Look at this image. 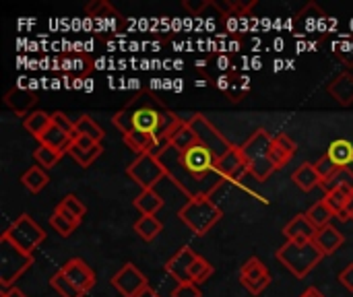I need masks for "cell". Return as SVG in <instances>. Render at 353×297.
I'll use <instances>...</instances> for the list:
<instances>
[{
	"mask_svg": "<svg viewBox=\"0 0 353 297\" xmlns=\"http://www.w3.org/2000/svg\"><path fill=\"white\" fill-rule=\"evenodd\" d=\"M159 161L165 170V178L174 182L188 201L196 196L211 198L215 188L225 182L217 174V157L201 143L182 153L170 145Z\"/></svg>",
	"mask_w": 353,
	"mask_h": 297,
	"instance_id": "obj_1",
	"label": "cell"
},
{
	"mask_svg": "<svg viewBox=\"0 0 353 297\" xmlns=\"http://www.w3.org/2000/svg\"><path fill=\"white\" fill-rule=\"evenodd\" d=\"M132 114V126L134 130H141L145 134H149L153 141H170L172 132L176 130V126L182 122V118L168 110L165 105H161L159 101H147L143 105H137V99H132L126 105Z\"/></svg>",
	"mask_w": 353,
	"mask_h": 297,
	"instance_id": "obj_2",
	"label": "cell"
},
{
	"mask_svg": "<svg viewBox=\"0 0 353 297\" xmlns=\"http://www.w3.org/2000/svg\"><path fill=\"white\" fill-rule=\"evenodd\" d=\"M223 217V211L209 198V196H196L186 201V205L178 211V219L194 234V236H207Z\"/></svg>",
	"mask_w": 353,
	"mask_h": 297,
	"instance_id": "obj_3",
	"label": "cell"
},
{
	"mask_svg": "<svg viewBox=\"0 0 353 297\" xmlns=\"http://www.w3.org/2000/svg\"><path fill=\"white\" fill-rule=\"evenodd\" d=\"M242 155L248 163V172L254 176V180L265 182L275 172V165L271 161V149H273V134L265 128L256 130L242 147Z\"/></svg>",
	"mask_w": 353,
	"mask_h": 297,
	"instance_id": "obj_4",
	"label": "cell"
},
{
	"mask_svg": "<svg viewBox=\"0 0 353 297\" xmlns=\"http://www.w3.org/2000/svg\"><path fill=\"white\" fill-rule=\"evenodd\" d=\"M277 260L288 269L292 271L298 279H304L323 258L325 254L319 250V246L314 242H304V244H298V242H285L277 252H275Z\"/></svg>",
	"mask_w": 353,
	"mask_h": 297,
	"instance_id": "obj_5",
	"label": "cell"
},
{
	"mask_svg": "<svg viewBox=\"0 0 353 297\" xmlns=\"http://www.w3.org/2000/svg\"><path fill=\"white\" fill-rule=\"evenodd\" d=\"M33 265V254L19 250L6 238L0 236V287H14V281Z\"/></svg>",
	"mask_w": 353,
	"mask_h": 297,
	"instance_id": "obj_6",
	"label": "cell"
},
{
	"mask_svg": "<svg viewBox=\"0 0 353 297\" xmlns=\"http://www.w3.org/2000/svg\"><path fill=\"white\" fill-rule=\"evenodd\" d=\"M2 238H6L19 250L27 252V254H33V250L46 240V232L27 213H23L10 223V227L6 232H2Z\"/></svg>",
	"mask_w": 353,
	"mask_h": 297,
	"instance_id": "obj_7",
	"label": "cell"
},
{
	"mask_svg": "<svg viewBox=\"0 0 353 297\" xmlns=\"http://www.w3.org/2000/svg\"><path fill=\"white\" fill-rule=\"evenodd\" d=\"M126 176L137 182L143 190H151L157 186V182H161L165 178V170L161 165V161L149 153L139 155L128 167H126Z\"/></svg>",
	"mask_w": 353,
	"mask_h": 297,
	"instance_id": "obj_8",
	"label": "cell"
},
{
	"mask_svg": "<svg viewBox=\"0 0 353 297\" xmlns=\"http://www.w3.org/2000/svg\"><path fill=\"white\" fill-rule=\"evenodd\" d=\"M188 124H190V128L194 130V134H196V141L203 145V147H207L217 159L219 157H223L234 145L203 116V114H194V116H190L188 118Z\"/></svg>",
	"mask_w": 353,
	"mask_h": 297,
	"instance_id": "obj_9",
	"label": "cell"
},
{
	"mask_svg": "<svg viewBox=\"0 0 353 297\" xmlns=\"http://www.w3.org/2000/svg\"><path fill=\"white\" fill-rule=\"evenodd\" d=\"M271 273H269V269L263 265V260L261 258H256V256H250L244 265H242V269H240V283H242V287L244 289H248V294H252V296H261L269 285H271Z\"/></svg>",
	"mask_w": 353,
	"mask_h": 297,
	"instance_id": "obj_10",
	"label": "cell"
},
{
	"mask_svg": "<svg viewBox=\"0 0 353 297\" xmlns=\"http://www.w3.org/2000/svg\"><path fill=\"white\" fill-rule=\"evenodd\" d=\"M149 283L145 279V275L132 265L126 263L114 277H112V287L122 297H134L141 289H145Z\"/></svg>",
	"mask_w": 353,
	"mask_h": 297,
	"instance_id": "obj_11",
	"label": "cell"
},
{
	"mask_svg": "<svg viewBox=\"0 0 353 297\" xmlns=\"http://www.w3.org/2000/svg\"><path fill=\"white\" fill-rule=\"evenodd\" d=\"M60 273L85 296L95 287V273L91 271V267L83 258H68L60 267Z\"/></svg>",
	"mask_w": 353,
	"mask_h": 297,
	"instance_id": "obj_12",
	"label": "cell"
},
{
	"mask_svg": "<svg viewBox=\"0 0 353 297\" xmlns=\"http://www.w3.org/2000/svg\"><path fill=\"white\" fill-rule=\"evenodd\" d=\"M217 174L223 180H232V182H240L248 174V163H246L240 147L234 145L223 157L217 159Z\"/></svg>",
	"mask_w": 353,
	"mask_h": 297,
	"instance_id": "obj_13",
	"label": "cell"
},
{
	"mask_svg": "<svg viewBox=\"0 0 353 297\" xmlns=\"http://www.w3.org/2000/svg\"><path fill=\"white\" fill-rule=\"evenodd\" d=\"M196 258H199V254L192 248L184 246L165 263V273L178 283H188L190 281V267L194 265Z\"/></svg>",
	"mask_w": 353,
	"mask_h": 297,
	"instance_id": "obj_14",
	"label": "cell"
},
{
	"mask_svg": "<svg viewBox=\"0 0 353 297\" xmlns=\"http://www.w3.org/2000/svg\"><path fill=\"white\" fill-rule=\"evenodd\" d=\"M39 101V93L33 89H25V87H12L6 91L4 95V103L17 114V116H29L31 112H35V103Z\"/></svg>",
	"mask_w": 353,
	"mask_h": 297,
	"instance_id": "obj_15",
	"label": "cell"
},
{
	"mask_svg": "<svg viewBox=\"0 0 353 297\" xmlns=\"http://www.w3.org/2000/svg\"><path fill=\"white\" fill-rule=\"evenodd\" d=\"M101 153H103L101 143H95V141L87 139V136H79V139L70 145V149H68V155H70L81 167H89Z\"/></svg>",
	"mask_w": 353,
	"mask_h": 297,
	"instance_id": "obj_16",
	"label": "cell"
},
{
	"mask_svg": "<svg viewBox=\"0 0 353 297\" xmlns=\"http://www.w3.org/2000/svg\"><path fill=\"white\" fill-rule=\"evenodd\" d=\"M316 227L312 225V221L308 219V215H298L294 217L285 227H283V234L288 238V242H298V244H304V242H314L316 238Z\"/></svg>",
	"mask_w": 353,
	"mask_h": 297,
	"instance_id": "obj_17",
	"label": "cell"
},
{
	"mask_svg": "<svg viewBox=\"0 0 353 297\" xmlns=\"http://www.w3.org/2000/svg\"><path fill=\"white\" fill-rule=\"evenodd\" d=\"M329 95L341 105L350 107L353 105V74L352 72H339L329 85H327Z\"/></svg>",
	"mask_w": 353,
	"mask_h": 297,
	"instance_id": "obj_18",
	"label": "cell"
},
{
	"mask_svg": "<svg viewBox=\"0 0 353 297\" xmlns=\"http://www.w3.org/2000/svg\"><path fill=\"white\" fill-rule=\"evenodd\" d=\"M37 143L43 145V147H50V149H54V151H58V153H62V155H66L68 149H70V145L74 143V139L52 122V126L37 139Z\"/></svg>",
	"mask_w": 353,
	"mask_h": 297,
	"instance_id": "obj_19",
	"label": "cell"
},
{
	"mask_svg": "<svg viewBox=\"0 0 353 297\" xmlns=\"http://www.w3.org/2000/svg\"><path fill=\"white\" fill-rule=\"evenodd\" d=\"M343 242H345L343 234H341L337 227H333V225L321 227V229L316 232V238H314V244L319 246V250H321L325 256L335 254V252L343 246Z\"/></svg>",
	"mask_w": 353,
	"mask_h": 297,
	"instance_id": "obj_20",
	"label": "cell"
},
{
	"mask_svg": "<svg viewBox=\"0 0 353 297\" xmlns=\"http://www.w3.org/2000/svg\"><path fill=\"white\" fill-rule=\"evenodd\" d=\"M292 180H294V184L300 188V190H304V192H310V190H314L316 186H321V176H319V172H316V167H314V163H302L294 174H292Z\"/></svg>",
	"mask_w": 353,
	"mask_h": 297,
	"instance_id": "obj_21",
	"label": "cell"
},
{
	"mask_svg": "<svg viewBox=\"0 0 353 297\" xmlns=\"http://www.w3.org/2000/svg\"><path fill=\"white\" fill-rule=\"evenodd\" d=\"M54 211H58V213H62L66 219H70L72 223H81L83 221V217L87 215V207L79 201V196H74V194H66L58 205H56V209Z\"/></svg>",
	"mask_w": 353,
	"mask_h": 297,
	"instance_id": "obj_22",
	"label": "cell"
},
{
	"mask_svg": "<svg viewBox=\"0 0 353 297\" xmlns=\"http://www.w3.org/2000/svg\"><path fill=\"white\" fill-rule=\"evenodd\" d=\"M327 155L337 167H350L353 163V145L347 139H337L329 145Z\"/></svg>",
	"mask_w": 353,
	"mask_h": 297,
	"instance_id": "obj_23",
	"label": "cell"
},
{
	"mask_svg": "<svg viewBox=\"0 0 353 297\" xmlns=\"http://www.w3.org/2000/svg\"><path fill=\"white\" fill-rule=\"evenodd\" d=\"M50 126H52V114L41 112V110H35V112H31L27 118H23V128H25L33 139H39Z\"/></svg>",
	"mask_w": 353,
	"mask_h": 297,
	"instance_id": "obj_24",
	"label": "cell"
},
{
	"mask_svg": "<svg viewBox=\"0 0 353 297\" xmlns=\"http://www.w3.org/2000/svg\"><path fill=\"white\" fill-rule=\"evenodd\" d=\"M196 143H199V141H196V134H194V130L190 128L188 120H182V122L176 126V130L172 132V136H170V145H172L174 149H178L180 153L186 151V149H190V147L196 145Z\"/></svg>",
	"mask_w": 353,
	"mask_h": 297,
	"instance_id": "obj_25",
	"label": "cell"
},
{
	"mask_svg": "<svg viewBox=\"0 0 353 297\" xmlns=\"http://www.w3.org/2000/svg\"><path fill=\"white\" fill-rule=\"evenodd\" d=\"M325 194L333 192V190H350L353 192V172L350 167H339L331 178L321 182Z\"/></svg>",
	"mask_w": 353,
	"mask_h": 297,
	"instance_id": "obj_26",
	"label": "cell"
},
{
	"mask_svg": "<svg viewBox=\"0 0 353 297\" xmlns=\"http://www.w3.org/2000/svg\"><path fill=\"white\" fill-rule=\"evenodd\" d=\"M48 182H50V176H48V172H46L43 167H39V165L29 167V170L21 176V184H23L31 194L41 192V190L48 186Z\"/></svg>",
	"mask_w": 353,
	"mask_h": 297,
	"instance_id": "obj_27",
	"label": "cell"
},
{
	"mask_svg": "<svg viewBox=\"0 0 353 297\" xmlns=\"http://www.w3.org/2000/svg\"><path fill=\"white\" fill-rule=\"evenodd\" d=\"M163 207V198L157 194L155 188L151 190H141V194L134 198V209L141 215H155Z\"/></svg>",
	"mask_w": 353,
	"mask_h": 297,
	"instance_id": "obj_28",
	"label": "cell"
},
{
	"mask_svg": "<svg viewBox=\"0 0 353 297\" xmlns=\"http://www.w3.org/2000/svg\"><path fill=\"white\" fill-rule=\"evenodd\" d=\"M74 128H77V139H79V136H87V139H91V141H95V143H101L103 136H105L103 128H101L93 118H89V116L77 118V120H74ZM77 139H74V141H77Z\"/></svg>",
	"mask_w": 353,
	"mask_h": 297,
	"instance_id": "obj_29",
	"label": "cell"
},
{
	"mask_svg": "<svg viewBox=\"0 0 353 297\" xmlns=\"http://www.w3.org/2000/svg\"><path fill=\"white\" fill-rule=\"evenodd\" d=\"M163 225L155 215H141V219L134 223V232L145 240V242H153L159 234H161Z\"/></svg>",
	"mask_w": 353,
	"mask_h": 297,
	"instance_id": "obj_30",
	"label": "cell"
},
{
	"mask_svg": "<svg viewBox=\"0 0 353 297\" xmlns=\"http://www.w3.org/2000/svg\"><path fill=\"white\" fill-rule=\"evenodd\" d=\"M124 143H126V147H128L130 151H134V153H137V157H139V155L151 153V149H153V143H155V141H153L149 134L141 132V130H132L130 134H126V136H124Z\"/></svg>",
	"mask_w": 353,
	"mask_h": 297,
	"instance_id": "obj_31",
	"label": "cell"
},
{
	"mask_svg": "<svg viewBox=\"0 0 353 297\" xmlns=\"http://www.w3.org/2000/svg\"><path fill=\"white\" fill-rule=\"evenodd\" d=\"M306 215H308V219L312 221V225H314L316 229L331 225V219L335 217V215H333V211L325 205V201L314 203V205L308 209V213H306Z\"/></svg>",
	"mask_w": 353,
	"mask_h": 297,
	"instance_id": "obj_32",
	"label": "cell"
},
{
	"mask_svg": "<svg viewBox=\"0 0 353 297\" xmlns=\"http://www.w3.org/2000/svg\"><path fill=\"white\" fill-rule=\"evenodd\" d=\"M350 190H333V192H329V194H325V205L333 211V215L335 217H341L343 215V211H345V205H347V198H350Z\"/></svg>",
	"mask_w": 353,
	"mask_h": 297,
	"instance_id": "obj_33",
	"label": "cell"
},
{
	"mask_svg": "<svg viewBox=\"0 0 353 297\" xmlns=\"http://www.w3.org/2000/svg\"><path fill=\"white\" fill-rule=\"evenodd\" d=\"M50 285L58 291V296L60 297H83L85 294L83 291H79L60 271H56L54 275H52V279H50Z\"/></svg>",
	"mask_w": 353,
	"mask_h": 297,
	"instance_id": "obj_34",
	"label": "cell"
},
{
	"mask_svg": "<svg viewBox=\"0 0 353 297\" xmlns=\"http://www.w3.org/2000/svg\"><path fill=\"white\" fill-rule=\"evenodd\" d=\"M33 159L37 161L39 167L43 170H52L60 159H62V153L50 149V147H43V145H37V149L33 151Z\"/></svg>",
	"mask_w": 353,
	"mask_h": 297,
	"instance_id": "obj_35",
	"label": "cell"
},
{
	"mask_svg": "<svg viewBox=\"0 0 353 297\" xmlns=\"http://www.w3.org/2000/svg\"><path fill=\"white\" fill-rule=\"evenodd\" d=\"M211 275H213V265L209 260H205L203 256H199L194 260V265L190 267V281L194 285H203Z\"/></svg>",
	"mask_w": 353,
	"mask_h": 297,
	"instance_id": "obj_36",
	"label": "cell"
},
{
	"mask_svg": "<svg viewBox=\"0 0 353 297\" xmlns=\"http://www.w3.org/2000/svg\"><path fill=\"white\" fill-rule=\"evenodd\" d=\"M50 227L58 234V236H62V238H68L79 225L77 223H72L70 219H66L62 213H58V211H54L52 215H50Z\"/></svg>",
	"mask_w": 353,
	"mask_h": 297,
	"instance_id": "obj_37",
	"label": "cell"
},
{
	"mask_svg": "<svg viewBox=\"0 0 353 297\" xmlns=\"http://www.w3.org/2000/svg\"><path fill=\"white\" fill-rule=\"evenodd\" d=\"M87 14L89 17H93V19H103L105 17V12L110 14V17H120L118 14V10H114L112 8V4L110 2H105V0H95V2H91V4H87Z\"/></svg>",
	"mask_w": 353,
	"mask_h": 297,
	"instance_id": "obj_38",
	"label": "cell"
},
{
	"mask_svg": "<svg viewBox=\"0 0 353 297\" xmlns=\"http://www.w3.org/2000/svg\"><path fill=\"white\" fill-rule=\"evenodd\" d=\"M290 159H292V153H290V151H285L283 147H279V145L275 143V139H273V149H271V161H273L275 170H281V167H285V165L290 163Z\"/></svg>",
	"mask_w": 353,
	"mask_h": 297,
	"instance_id": "obj_39",
	"label": "cell"
},
{
	"mask_svg": "<svg viewBox=\"0 0 353 297\" xmlns=\"http://www.w3.org/2000/svg\"><path fill=\"white\" fill-rule=\"evenodd\" d=\"M52 122L58 126V128H62L64 132H68L72 139H77V128H74V120H70L66 114H62V112H54L52 114Z\"/></svg>",
	"mask_w": 353,
	"mask_h": 297,
	"instance_id": "obj_40",
	"label": "cell"
},
{
	"mask_svg": "<svg viewBox=\"0 0 353 297\" xmlns=\"http://www.w3.org/2000/svg\"><path fill=\"white\" fill-rule=\"evenodd\" d=\"M314 167H316V172H319V176H321V180H327V178H331L339 167L331 161V157L325 153L316 163H314Z\"/></svg>",
	"mask_w": 353,
	"mask_h": 297,
	"instance_id": "obj_41",
	"label": "cell"
},
{
	"mask_svg": "<svg viewBox=\"0 0 353 297\" xmlns=\"http://www.w3.org/2000/svg\"><path fill=\"white\" fill-rule=\"evenodd\" d=\"M172 297H203V294L199 285L188 281V283H178L176 289L172 291Z\"/></svg>",
	"mask_w": 353,
	"mask_h": 297,
	"instance_id": "obj_42",
	"label": "cell"
},
{
	"mask_svg": "<svg viewBox=\"0 0 353 297\" xmlns=\"http://www.w3.org/2000/svg\"><path fill=\"white\" fill-rule=\"evenodd\" d=\"M273 139H275V143H277L279 147H283V149H285V151H290L292 155L298 151V145H296V143H294V141H292V139L285 134V132H279V134H275Z\"/></svg>",
	"mask_w": 353,
	"mask_h": 297,
	"instance_id": "obj_43",
	"label": "cell"
},
{
	"mask_svg": "<svg viewBox=\"0 0 353 297\" xmlns=\"http://www.w3.org/2000/svg\"><path fill=\"white\" fill-rule=\"evenodd\" d=\"M339 283H341L347 291H352L353 294V263L352 265H347V267L341 271V275H339Z\"/></svg>",
	"mask_w": 353,
	"mask_h": 297,
	"instance_id": "obj_44",
	"label": "cell"
},
{
	"mask_svg": "<svg viewBox=\"0 0 353 297\" xmlns=\"http://www.w3.org/2000/svg\"><path fill=\"white\" fill-rule=\"evenodd\" d=\"M339 219H341V221H353V194H350L347 205H345V211H343V215H341Z\"/></svg>",
	"mask_w": 353,
	"mask_h": 297,
	"instance_id": "obj_45",
	"label": "cell"
},
{
	"mask_svg": "<svg viewBox=\"0 0 353 297\" xmlns=\"http://www.w3.org/2000/svg\"><path fill=\"white\" fill-rule=\"evenodd\" d=\"M0 297H27L19 287H8V289H2V296Z\"/></svg>",
	"mask_w": 353,
	"mask_h": 297,
	"instance_id": "obj_46",
	"label": "cell"
},
{
	"mask_svg": "<svg viewBox=\"0 0 353 297\" xmlns=\"http://www.w3.org/2000/svg\"><path fill=\"white\" fill-rule=\"evenodd\" d=\"M134 297H159V294H157L153 287H149V285H147L145 289H141V291H139Z\"/></svg>",
	"mask_w": 353,
	"mask_h": 297,
	"instance_id": "obj_47",
	"label": "cell"
},
{
	"mask_svg": "<svg viewBox=\"0 0 353 297\" xmlns=\"http://www.w3.org/2000/svg\"><path fill=\"white\" fill-rule=\"evenodd\" d=\"M300 297H325V296H323V291H319L316 287H308V289H306V291H304Z\"/></svg>",
	"mask_w": 353,
	"mask_h": 297,
	"instance_id": "obj_48",
	"label": "cell"
}]
</instances>
